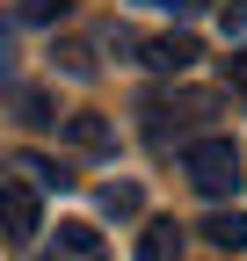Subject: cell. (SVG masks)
<instances>
[{
    "label": "cell",
    "mask_w": 247,
    "mask_h": 261,
    "mask_svg": "<svg viewBox=\"0 0 247 261\" xmlns=\"http://www.w3.org/2000/svg\"><path fill=\"white\" fill-rule=\"evenodd\" d=\"M8 80H15V29L0 22V87H8Z\"/></svg>",
    "instance_id": "9a60e30c"
},
{
    "label": "cell",
    "mask_w": 247,
    "mask_h": 261,
    "mask_svg": "<svg viewBox=\"0 0 247 261\" xmlns=\"http://www.w3.org/2000/svg\"><path fill=\"white\" fill-rule=\"evenodd\" d=\"M160 8H167V15H204L211 0H160Z\"/></svg>",
    "instance_id": "2e32d148"
},
{
    "label": "cell",
    "mask_w": 247,
    "mask_h": 261,
    "mask_svg": "<svg viewBox=\"0 0 247 261\" xmlns=\"http://www.w3.org/2000/svg\"><path fill=\"white\" fill-rule=\"evenodd\" d=\"M44 232V211H37V181H0V240H8V247H29V240H37Z\"/></svg>",
    "instance_id": "7a4b0ae2"
},
{
    "label": "cell",
    "mask_w": 247,
    "mask_h": 261,
    "mask_svg": "<svg viewBox=\"0 0 247 261\" xmlns=\"http://www.w3.org/2000/svg\"><path fill=\"white\" fill-rule=\"evenodd\" d=\"M138 203H145L138 181H109V189H102V211H109V218H138Z\"/></svg>",
    "instance_id": "ba28073f"
},
{
    "label": "cell",
    "mask_w": 247,
    "mask_h": 261,
    "mask_svg": "<svg viewBox=\"0 0 247 261\" xmlns=\"http://www.w3.org/2000/svg\"><path fill=\"white\" fill-rule=\"evenodd\" d=\"M167 254H182V225L175 218H153L145 240H138V261H167Z\"/></svg>",
    "instance_id": "52a82bcc"
},
{
    "label": "cell",
    "mask_w": 247,
    "mask_h": 261,
    "mask_svg": "<svg viewBox=\"0 0 247 261\" xmlns=\"http://www.w3.org/2000/svg\"><path fill=\"white\" fill-rule=\"evenodd\" d=\"M22 174L37 181V189H73V174H66V167H51V160H37V152H22Z\"/></svg>",
    "instance_id": "9c48e42d"
},
{
    "label": "cell",
    "mask_w": 247,
    "mask_h": 261,
    "mask_svg": "<svg viewBox=\"0 0 247 261\" xmlns=\"http://www.w3.org/2000/svg\"><path fill=\"white\" fill-rule=\"evenodd\" d=\"M226 87H233V94H240V102H247V44H240V51H233V58H226Z\"/></svg>",
    "instance_id": "4fadbf2b"
},
{
    "label": "cell",
    "mask_w": 247,
    "mask_h": 261,
    "mask_svg": "<svg viewBox=\"0 0 247 261\" xmlns=\"http://www.w3.org/2000/svg\"><path fill=\"white\" fill-rule=\"evenodd\" d=\"M73 0H22V22H66Z\"/></svg>",
    "instance_id": "30bf717a"
},
{
    "label": "cell",
    "mask_w": 247,
    "mask_h": 261,
    "mask_svg": "<svg viewBox=\"0 0 247 261\" xmlns=\"http://www.w3.org/2000/svg\"><path fill=\"white\" fill-rule=\"evenodd\" d=\"M51 58H58V65H66V73H73V80H87V73H95V58H87V44H58Z\"/></svg>",
    "instance_id": "8fae6325"
},
{
    "label": "cell",
    "mask_w": 247,
    "mask_h": 261,
    "mask_svg": "<svg viewBox=\"0 0 247 261\" xmlns=\"http://www.w3.org/2000/svg\"><path fill=\"white\" fill-rule=\"evenodd\" d=\"M196 232H204L211 247H218V254H247V211H211V218L196 225Z\"/></svg>",
    "instance_id": "277c9868"
},
{
    "label": "cell",
    "mask_w": 247,
    "mask_h": 261,
    "mask_svg": "<svg viewBox=\"0 0 247 261\" xmlns=\"http://www.w3.org/2000/svg\"><path fill=\"white\" fill-rule=\"evenodd\" d=\"M182 174H189L204 196H240V145L233 138H196L189 152H182Z\"/></svg>",
    "instance_id": "6da1fadb"
},
{
    "label": "cell",
    "mask_w": 247,
    "mask_h": 261,
    "mask_svg": "<svg viewBox=\"0 0 247 261\" xmlns=\"http://www.w3.org/2000/svg\"><path fill=\"white\" fill-rule=\"evenodd\" d=\"M196 58H204L196 37H153V44H145V65H153V73H189Z\"/></svg>",
    "instance_id": "3957f363"
},
{
    "label": "cell",
    "mask_w": 247,
    "mask_h": 261,
    "mask_svg": "<svg viewBox=\"0 0 247 261\" xmlns=\"http://www.w3.org/2000/svg\"><path fill=\"white\" fill-rule=\"evenodd\" d=\"M58 254H73V261H95V254H102V232H95L87 218H66V225H58Z\"/></svg>",
    "instance_id": "8992f818"
},
{
    "label": "cell",
    "mask_w": 247,
    "mask_h": 261,
    "mask_svg": "<svg viewBox=\"0 0 247 261\" xmlns=\"http://www.w3.org/2000/svg\"><path fill=\"white\" fill-rule=\"evenodd\" d=\"M218 22H226V37H247V0H226Z\"/></svg>",
    "instance_id": "5bb4252c"
},
{
    "label": "cell",
    "mask_w": 247,
    "mask_h": 261,
    "mask_svg": "<svg viewBox=\"0 0 247 261\" xmlns=\"http://www.w3.org/2000/svg\"><path fill=\"white\" fill-rule=\"evenodd\" d=\"M15 109H22V123H37V130H44V123H58V116H51V94H37V87H29Z\"/></svg>",
    "instance_id": "7c38bea8"
},
{
    "label": "cell",
    "mask_w": 247,
    "mask_h": 261,
    "mask_svg": "<svg viewBox=\"0 0 247 261\" xmlns=\"http://www.w3.org/2000/svg\"><path fill=\"white\" fill-rule=\"evenodd\" d=\"M66 138H73L80 152H109V145H116V130H109L95 109H80V116H66Z\"/></svg>",
    "instance_id": "5b68a950"
}]
</instances>
